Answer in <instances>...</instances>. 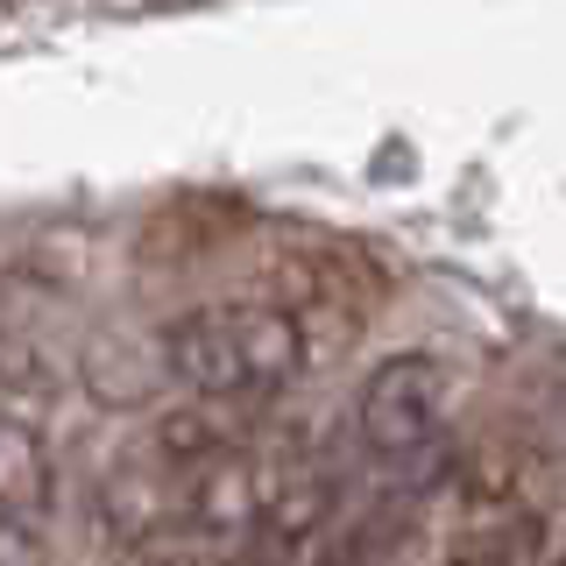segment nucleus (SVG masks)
I'll list each match as a JSON object with an SVG mask.
<instances>
[{
  "label": "nucleus",
  "mask_w": 566,
  "mask_h": 566,
  "mask_svg": "<svg viewBox=\"0 0 566 566\" xmlns=\"http://www.w3.org/2000/svg\"><path fill=\"white\" fill-rule=\"evenodd\" d=\"M545 566H566V545H559V559H545Z\"/></svg>",
  "instance_id": "5"
},
{
  "label": "nucleus",
  "mask_w": 566,
  "mask_h": 566,
  "mask_svg": "<svg viewBox=\"0 0 566 566\" xmlns=\"http://www.w3.org/2000/svg\"><path fill=\"white\" fill-rule=\"evenodd\" d=\"M276 495V474L262 468L248 447H227L177 474V517L212 545H248L262 531V510Z\"/></svg>",
  "instance_id": "3"
},
{
  "label": "nucleus",
  "mask_w": 566,
  "mask_h": 566,
  "mask_svg": "<svg viewBox=\"0 0 566 566\" xmlns=\"http://www.w3.org/2000/svg\"><path fill=\"white\" fill-rule=\"evenodd\" d=\"M305 318L276 297H212L164 326V368L185 397L270 403L305 376Z\"/></svg>",
  "instance_id": "1"
},
{
  "label": "nucleus",
  "mask_w": 566,
  "mask_h": 566,
  "mask_svg": "<svg viewBox=\"0 0 566 566\" xmlns=\"http://www.w3.org/2000/svg\"><path fill=\"white\" fill-rule=\"evenodd\" d=\"M50 510V439L0 411V524H35Z\"/></svg>",
  "instance_id": "4"
},
{
  "label": "nucleus",
  "mask_w": 566,
  "mask_h": 566,
  "mask_svg": "<svg viewBox=\"0 0 566 566\" xmlns=\"http://www.w3.org/2000/svg\"><path fill=\"white\" fill-rule=\"evenodd\" d=\"M453 418V368L439 354H389L354 397V432L376 460H424Z\"/></svg>",
  "instance_id": "2"
}]
</instances>
